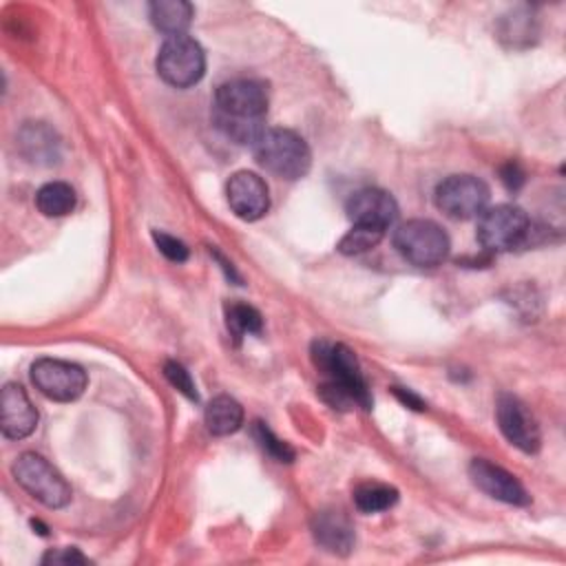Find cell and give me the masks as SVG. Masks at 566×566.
Segmentation results:
<instances>
[{
	"instance_id": "6da1fadb",
	"label": "cell",
	"mask_w": 566,
	"mask_h": 566,
	"mask_svg": "<svg viewBox=\"0 0 566 566\" xmlns=\"http://www.w3.org/2000/svg\"><path fill=\"white\" fill-rule=\"evenodd\" d=\"M217 126L239 144H254L265 130L263 117L268 113V88L252 77H234L223 82L214 95Z\"/></svg>"
},
{
	"instance_id": "7a4b0ae2",
	"label": "cell",
	"mask_w": 566,
	"mask_h": 566,
	"mask_svg": "<svg viewBox=\"0 0 566 566\" xmlns=\"http://www.w3.org/2000/svg\"><path fill=\"white\" fill-rule=\"evenodd\" d=\"M312 363L327 378L321 385V396L334 409H349L354 405L369 409L371 396L363 378L360 365L354 352L343 343L314 340L312 343Z\"/></svg>"
},
{
	"instance_id": "3957f363",
	"label": "cell",
	"mask_w": 566,
	"mask_h": 566,
	"mask_svg": "<svg viewBox=\"0 0 566 566\" xmlns=\"http://www.w3.org/2000/svg\"><path fill=\"white\" fill-rule=\"evenodd\" d=\"M252 150L261 168L287 181L307 175L312 164V153L305 139L287 128H265L252 144Z\"/></svg>"
},
{
	"instance_id": "277c9868",
	"label": "cell",
	"mask_w": 566,
	"mask_h": 566,
	"mask_svg": "<svg viewBox=\"0 0 566 566\" xmlns=\"http://www.w3.org/2000/svg\"><path fill=\"white\" fill-rule=\"evenodd\" d=\"M15 482L40 504L49 509H62L71 502V486L62 473L49 464L40 453L24 451L11 467Z\"/></svg>"
},
{
	"instance_id": "5b68a950",
	"label": "cell",
	"mask_w": 566,
	"mask_h": 566,
	"mask_svg": "<svg viewBox=\"0 0 566 566\" xmlns=\"http://www.w3.org/2000/svg\"><path fill=\"white\" fill-rule=\"evenodd\" d=\"M394 245L409 263L418 268H436L449 254L447 232L429 219H411L394 232Z\"/></svg>"
},
{
	"instance_id": "8992f818",
	"label": "cell",
	"mask_w": 566,
	"mask_h": 566,
	"mask_svg": "<svg viewBox=\"0 0 566 566\" xmlns=\"http://www.w3.org/2000/svg\"><path fill=\"white\" fill-rule=\"evenodd\" d=\"M531 237L528 214L520 206L500 203L484 208L478 217V241L489 252H504L522 245Z\"/></svg>"
},
{
	"instance_id": "52a82bcc",
	"label": "cell",
	"mask_w": 566,
	"mask_h": 566,
	"mask_svg": "<svg viewBox=\"0 0 566 566\" xmlns=\"http://www.w3.org/2000/svg\"><path fill=\"white\" fill-rule=\"evenodd\" d=\"M155 64L159 77L175 88H188L197 84L206 73L203 49L188 35L168 38L161 44Z\"/></svg>"
},
{
	"instance_id": "ba28073f",
	"label": "cell",
	"mask_w": 566,
	"mask_h": 566,
	"mask_svg": "<svg viewBox=\"0 0 566 566\" xmlns=\"http://www.w3.org/2000/svg\"><path fill=\"white\" fill-rule=\"evenodd\" d=\"M489 203V186L473 175H451L436 186V206L455 221L480 217Z\"/></svg>"
},
{
	"instance_id": "9c48e42d",
	"label": "cell",
	"mask_w": 566,
	"mask_h": 566,
	"mask_svg": "<svg viewBox=\"0 0 566 566\" xmlns=\"http://www.w3.org/2000/svg\"><path fill=\"white\" fill-rule=\"evenodd\" d=\"M31 382L49 400L71 402L84 394L88 378L86 371L75 363L40 358L31 365Z\"/></svg>"
},
{
	"instance_id": "30bf717a",
	"label": "cell",
	"mask_w": 566,
	"mask_h": 566,
	"mask_svg": "<svg viewBox=\"0 0 566 566\" xmlns=\"http://www.w3.org/2000/svg\"><path fill=\"white\" fill-rule=\"evenodd\" d=\"M495 418L504 438L524 453H537L542 433L535 416L513 394H500L495 400Z\"/></svg>"
},
{
	"instance_id": "8fae6325",
	"label": "cell",
	"mask_w": 566,
	"mask_h": 566,
	"mask_svg": "<svg viewBox=\"0 0 566 566\" xmlns=\"http://www.w3.org/2000/svg\"><path fill=\"white\" fill-rule=\"evenodd\" d=\"M226 199L230 210L243 221H256L270 208L268 184L252 170H239L228 179Z\"/></svg>"
},
{
	"instance_id": "7c38bea8",
	"label": "cell",
	"mask_w": 566,
	"mask_h": 566,
	"mask_svg": "<svg viewBox=\"0 0 566 566\" xmlns=\"http://www.w3.org/2000/svg\"><path fill=\"white\" fill-rule=\"evenodd\" d=\"M347 217L352 226H363L385 232L398 217L396 199L380 188H363L347 201Z\"/></svg>"
},
{
	"instance_id": "4fadbf2b",
	"label": "cell",
	"mask_w": 566,
	"mask_h": 566,
	"mask_svg": "<svg viewBox=\"0 0 566 566\" xmlns=\"http://www.w3.org/2000/svg\"><path fill=\"white\" fill-rule=\"evenodd\" d=\"M469 478L482 493H486L493 500H500L513 506H526L531 502L526 489L513 473H509L506 469L484 458H475L469 464Z\"/></svg>"
},
{
	"instance_id": "5bb4252c",
	"label": "cell",
	"mask_w": 566,
	"mask_h": 566,
	"mask_svg": "<svg viewBox=\"0 0 566 566\" xmlns=\"http://www.w3.org/2000/svg\"><path fill=\"white\" fill-rule=\"evenodd\" d=\"M38 424V411L18 382H7L0 396V429L9 440L27 438Z\"/></svg>"
},
{
	"instance_id": "9a60e30c",
	"label": "cell",
	"mask_w": 566,
	"mask_h": 566,
	"mask_svg": "<svg viewBox=\"0 0 566 566\" xmlns=\"http://www.w3.org/2000/svg\"><path fill=\"white\" fill-rule=\"evenodd\" d=\"M316 544L334 555H347L354 546V528L340 511H318L312 520Z\"/></svg>"
},
{
	"instance_id": "2e32d148",
	"label": "cell",
	"mask_w": 566,
	"mask_h": 566,
	"mask_svg": "<svg viewBox=\"0 0 566 566\" xmlns=\"http://www.w3.org/2000/svg\"><path fill=\"white\" fill-rule=\"evenodd\" d=\"M18 144L22 155L33 164L51 166L60 159V139L55 130H51L42 122H29L27 126H22Z\"/></svg>"
},
{
	"instance_id": "e0dca14e",
	"label": "cell",
	"mask_w": 566,
	"mask_h": 566,
	"mask_svg": "<svg viewBox=\"0 0 566 566\" xmlns=\"http://www.w3.org/2000/svg\"><path fill=\"white\" fill-rule=\"evenodd\" d=\"M148 15L155 29H159L168 38H175V35H186L192 22L195 9L186 0H155L148 4Z\"/></svg>"
},
{
	"instance_id": "ac0fdd59",
	"label": "cell",
	"mask_w": 566,
	"mask_h": 566,
	"mask_svg": "<svg viewBox=\"0 0 566 566\" xmlns=\"http://www.w3.org/2000/svg\"><path fill=\"white\" fill-rule=\"evenodd\" d=\"M203 420L212 436H230L243 424V407L232 396L221 394L208 402Z\"/></svg>"
},
{
	"instance_id": "d6986e66",
	"label": "cell",
	"mask_w": 566,
	"mask_h": 566,
	"mask_svg": "<svg viewBox=\"0 0 566 566\" xmlns=\"http://www.w3.org/2000/svg\"><path fill=\"white\" fill-rule=\"evenodd\" d=\"M35 206L44 217H64L75 208V190L64 181H49L35 192Z\"/></svg>"
},
{
	"instance_id": "ffe728a7",
	"label": "cell",
	"mask_w": 566,
	"mask_h": 566,
	"mask_svg": "<svg viewBox=\"0 0 566 566\" xmlns=\"http://www.w3.org/2000/svg\"><path fill=\"white\" fill-rule=\"evenodd\" d=\"M398 502V491L382 482H363L354 489V504L360 513H380Z\"/></svg>"
},
{
	"instance_id": "44dd1931",
	"label": "cell",
	"mask_w": 566,
	"mask_h": 566,
	"mask_svg": "<svg viewBox=\"0 0 566 566\" xmlns=\"http://www.w3.org/2000/svg\"><path fill=\"white\" fill-rule=\"evenodd\" d=\"M226 325L234 338L245 334H261L263 318L256 307L248 303H228L226 305Z\"/></svg>"
},
{
	"instance_id": "7402d4cb",
	"label": "cell",
	"mask_w": 566,
	"mask_h": 566,
	"mask_svg": "<svg viewBox=\"0 0 566 566\" xmlns=\"http://www.w3.org/2000/svg\"><path fill=\"white\" fill-rule=\"evenodd\" d=\"M382 237H385V232H380V230H371V228H363V226H352V230L338 241V252H343V254L367 252L374 245H378Z\"/></svg>"
},
{
	"instance_id": "603a6c76",
	"label": "cell",
	"mask_w": 566,
	"mask_h": 566,
	"mask_svg": "<svg viewBox=\"0 0 566 566\" xmlns=\"http://www.w3.org/2000/svg\"><path fill=\"white\" fill-rule=\"evenodd\" d=\"M254 438L261 444V449L265 453H270L276 462H292L294 460V449L287 442L279 440L263 422H254Z\"/></svg>"
},
{
	"instance_id": "cb8c5ba5",
	"label": "cell",
	"mask_w": 566,
	"mask_h": 566,
	"mask_svg": "<svg viewBox=\"0 0 566 566\" xmlns=\"http://www.w3.org/2000/svg\"><path fill=\"white\" fill-rule=\"evenodd\" d=\"M164 376H166V380H168L177 391H181L188 400H195V402L199 400L195 380H192L190 371H188L184 365H179L177 360H166V363H164Z\"/></svg>"
},
{
	"instance_id": "d4e9b609",
	"label": "cell",
	"mask_w": 566,
	"mask_h": 566,
	"mask_svg": "<svg viewBox=\"0 0 566 566\" xmlns=\"http://www.w3.org/2000/svg\"><path fill=\"white\" fill-rule=\"evenodd\" d=\"M153 241H155L157 250H159L168 261L184 263V261L188 259V248H186V243L179 241L177 237L166 234V232H159V230H153Z\"/></svg>"
},
{
	"instance_id": "484cf974",
	"label": "cell",
	"mask_w": 566,
	"mask_h": 566,
	"mask_svg": "<svg viewBox=\"0 0 566 566\" xmlns=\"http://www.w3.org/2000/svg\"><path fill=\"white\" fill-rule=\"evenodd\" d=\"M88 559L77 548H57L49 551L42 557V564H86Z\"/></svg>"
},
{
	"instance_id": "4316f807",
	"label": "cell",
	"mask_w": 566,
	"mask_h": 566,
	"mask_svg": "<svg viewBox=\"0 0 566 566\" xmlns=\"http://www.w3.org/2000/svg\"><path fill=\"white\" fill-rule=\"evenodd\" d=\"M502 181L509 190H517L522 184H524V172L522 168L515 164V161H509L504 168H502Z\"/></svg>"
},
{
	"instance_id": "83f0119b",
	"label": "cell",
	"mask_w": 566,
	"mask_h": 566,
	"mask_svg": "<svg viewBox=\"0 0 566 566\" xmlns=\"http://www.w3.org/2000/svg\"><path fill=\"white\" fill-rule=\"evenodd\" d=\"M394 396H396L402 405H407V407H411V409H416V411H424V409H427L424 400H422L420 396H416L413 391H409V389L394 387Z\"/></svg>"
}]
</instances>
